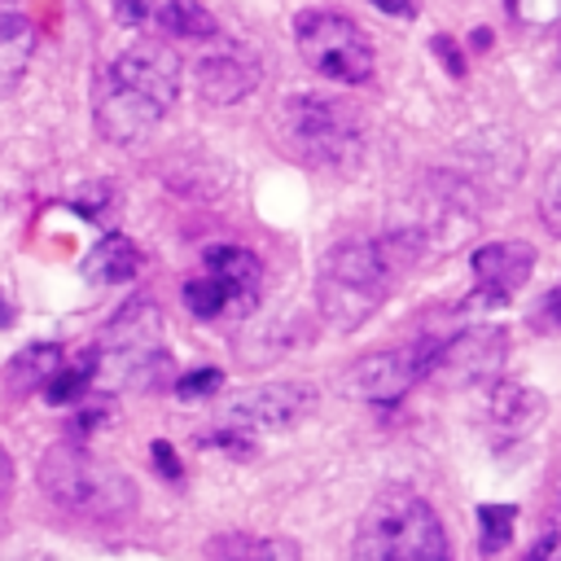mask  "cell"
<instances>
[{"label": "cell", "mask_w": 561, "mask_h": 561, "mask_svg": "<svg viewBox=\"0 0 561 561\" xmlns=\"http://www.w3.org/2000/svg\"><path fill=\"white\" fill-rule=\"evenodd\" d=\"M180 96V53L162 39H136L96 79L92 118L110 145L145 140Z\"/></svg>", "instance_id": "6da1fadb"}, {"label": "cell", "mask_w": 561, "mask_h": 561, "mask_svg": "<svg viewBox=\"0 0 561 561\" xmlns=\"http://www.w3.org/2000/svg\"><path fill=\"white\" fill-rule=\"evenodd\" d=\"M35 482L57 508H66L70 517H83V522L110 526V522H123L136 513V482L118 465L92 456L83 443H70V438L53 443L39 456Z\"/></svg>", "instance_id": "7a4b0ae2"}, {"label": "cell", "mask_w": 561, "mask_h": 561, "mask_svg": "<svg viewBox=\"0 0 561 561\" xmlns=\"http://www.w3.org/2000/svg\"><path fill=\"white\" fill-rule=\"evenodd\" d=\"M351 561H451V552L434 504L412 486H386L359 517Z\"/></svg>", "instance_id": "3957f363"}, {"label": "cell", "mask_w": 561, "mask_h": 561, "mask_svg": "<svg viewBox=\"0 0 561 561\" xmlns=\"http://www.w3.org/2000/svg\"><path fill=\"white\" fill-rule=\"evenodd\" d=\"M276 136L298 162L346 171L364 149V114L329 92H289L276 110Z\"/></svg>", "instance_id": "277c9868"}, {"label": "cell", "mask_w": 561, "mask_h": 561, "mask_svg": "<svg viewBox=\"0 0 561 561\" xmlns=\"http://www.w3.org/2000/svg\"><path fill=\"white\" fill-rule=\"evenodd\" d=\"M394 280L399 276L381 259L377 241H342L320 259L316 298L324 320H333V329H359L386 302Z\"/></svg>", "instance_id": "5b68a950"}, {"label": "cell", "mask_w": 561, "mask_h": 561, "mask_svg": "<svg viewBox=\"0 0 561 561\" xmlns=\"http://www.w3.org/2000/svg\"><path fill=\"white\" fill-rule=\"evenodd\" d=\"M294 44L302 61L333 83H368L377 70L373 39L337 9H302L294 18Z\"/></svg>", "instance_id": "8992f818"}, {"label": "cell", "mask_w": 561, "mask_h": 561, "mask_svg": "<svg viewBox=\"0 0 561 561\" xmlns=\"http://www.w3.org/2000/svg\"><path fill=\"white\" fill-rule=\"evenodd\" d=\"M101 368L118 386H158L167 377V342H162V311L149 298H131L114 311L101 337Z\"/></svg>", "instance_id": "52a82bcc"}, {"label": "cell", "mask_w": 561, "mask_h": 561, "mask_svg": "<svg viewBox=\"0 0 561 561\" xmlns=\"http://www.w3.org/2000/svg\"><path fill=\"white\" fill-rule=\"evenodd\" d=\"M443 337H412L403 346H390V351H373L364 355L351 373H346V394L355 399H368V403H390L399 399L403 390H412L425 373H434L438 355H443Z\"/></svg>", "instance_id": "ba28073f"}, {"label": "cell", "mask_w": 561, "mask_h": 561, "mask_svg": "<svg viewBox=\"0 0 561 561\" xmlns=\"http://www.w3.org/2000/svg\"><path fill=\"white\" fill-rule=\"evenodd\" d=\"M320 394L307 381H280V386H259L241 399H232L228 408V425L245 430V434H267V430H289L298 421H307L316 412Z\"/></svg>", "instance_id": "9c48e42d"}, {"label": "cell", "mask_w": 561, "mask_h": 561, "mask_svg": "<svg viewBox=\"0 0 561 561\" xmlns=\"http://www.w3.org/2000/svg\"><path fill=\"white\" fill-rule=\"evenodd\" d=\"M504 351H508L504 329H469L443 346L434 373H447L451 381H465V386H486V381H495Z\"/></svg>", "instance_id": "30bf717a"}, {"label": "cell", "mask_w": 561, "mask_h": 561, "mask_svg": "<svg viewBox=\"0 0 561 561\" xmlns=\"http://www.w3.org/2000/svg\"><path fill=\"white\" fill-rule=\"evenodd\" d=\"M197 96L210 105H237L259 88V61L245 48H215L193 66Z\"/></svg>", "instance_id": "8fae6325"}, {"label": "cell", "mask_w": 561, "mask_h": 561, "mask_svg": "<svg viewBox=\"0 0 561 561\" xmlns=\"http://www.w3.org/2000/svg\"><path fill=\"white\" fill-rule=\"evenodd\" d=\"M543 394L530 390V386H517V381H486L482 386V421L491 425L495 438H522L530 434L539 421H543Z\"/></svg>", "instance_id": "7c38bea8"}, {"label": "cell", "mask_w": 561, "mask_h": 561, "mask_svg": "<svg viewBox=\"0 0 561 561\" xmlns=\"http://www.w3.org/2000/svg\"><path fill=\"white\" fill-rule=\"evenodd\" d=\"M535 272V250L526 241H491L482 250H473V276L478 289L491 298H508L517 285H526V276Z\"/></svg>", "instance_id": "4fadbf2b"}, {"label": "cell", "mask_w": 561, "mask_h": 561, "mask_svg": "<svg viewBox=\"0 0 561 561\" xmlns=\"http://www.w3.org/2000/svg\"><path fill=\"white\" fill-rule=\"evenodd\" d=\"M206 272L228 289V307L232 311H250L263 294V263L254 259V250L245 245H210L202 254Z\"/></svg>", "instance_id": "5bb4252c"}, {"label": "cell", "mask_w": 561, "mask_h": 561, "mask_svg": "<svg viewBox=\"0 0 561 561\" xmlns=\"http://www.w3.org/2000/svg\"><path fill=\"white\" fill-rule=\"evenodd\" d=\"M298 543L285 535H245L228 530L206 543V561H298Z\"/></svg>", "instance_id": "9a60e30c"}, {"label": "cell", "mask_w": 561, "mask_h": 561, "mask_svg": "<svg viewBox=\"0 0 561 561\" xmlns=\"http://www.w3.org/2000/svg\"><path fill=\"white\" fill-rule=\"evenodd\" d=\"M136 267H140V250H136V241H127L123 232L101 237V241L88 250V259H83V276H88L92 285H123V280L136 276Z\"/></svg>", "instance_id": "2e32d148"}, {"label": "cell", "mask_w": 561, "mask_h": 561, "mask_svg": "<svg viewBox=\"0 0 561 561\" xmlns=\"http://www.w3.org/2000/svg\"><path fill=\"white\" fill-rule=\"evenodd\" d=\"M31 48H35V26L22 13H0V101L22 83Z\"/></svg>", "instance_id": "e0dca14e"}, {"label": "cell", "mask_w": 561, "mask_h": 561, "mask_svg": "<svg viewBox=\"0 0 561 561\" xmlns=\"http://www.w3.org/2000/svg\"><path fill=\"white\" fill-rule=\"evenodd\" d=\"M153 26L175 39H210L215 35V18L202 0H162Z\"/></svg>", "instance_id": "ac0fdd59"}, {"label": "cell", "mask_w": 561, "mask_h": 561, "mask_svg": "<svg viewBox=\"0 0 561 561\" xmlns=\"http://www.w3.org/2000/svg\"><path fill=\"white\" fill-rule=\"evenodd\" d=\"M96 368H101V351H83L79 359L61 364V368L44 381V399H48V403H75V399H83V390L92 386Z\"/></svg>", "instance_id": "d6986e66"}, {"label": "cell", "mask_w": 561, "mask_h": 561, "mask_svg": "<svg viewBox=\"0 0 561 561\" xmlns=\"http://www.w3.org/2000/svg\"><path fill=\"white\" fill-rule=\"evenodd\" d=\"M61 368V346L57 342H39V346H26L13 364H9V381L18 386V390H44V381L53 377Z\"/></svg>", "instance_id": "ffe728a7"}, {"label": "cell", "mask_w": 561, "mask_h": 561, "mask_svg": "<svg viewBox=\"0 0 561 561\" xmlns=\"http://www.w3.org/2000/svg\"><path fill=\"white\" fill-rule=\"evenodd\" d=\"M184 307L197 320H215L219 311H228V289L210 272L206 276H193V280H184Z\"/></svg>", "instance_id": "44dd1931"}, {"label": "cell", "mask_w": 561, "mask_h": 561, "mask_svg": "<svg viewBox=\"0 0 561 561\" xmlns=\"http://www.w3.org/2000/svg\"><path fill=\"white\" fill-rule=\"evenodd\" d=\"M478 522H482V552H500V548H508V539H513L517 508H513V504H482V508H478Z\"/></svg>", "instance_id": "7402d4cb"}, {"label": "cell", "mask_w": 561, "mask_h": 561, "mask_svg": "<svg viewBox=\"0 0 561 561\" xmlns=\"http://www.w3.org/2000/svg\"><path fill=\"white\" fill-rule=\"evenodd\" d=\"M508 13L522 26H535V31L561 26V0H508Z\"/></svg>", "instance_id": "603a6c76"}, {"label": "cell", "mask_w": 561, "mask_h": 561, "mask_svg": "<svg viewBox=\"0 0 561 561\" xmlns=\"http://www.w3.org/2000/svg\"><path fill=\"white\" fill-rule=\"evenodd\" d=\"M539 215H543V228L561 237V158L548 167L543 175V188H539Z\"/></svg>", "instance_id": "cb8c5ba5"}, {"label": "cell", "mask_w": 561, "mask_h": 561, "mask_svg": "<svg viewBox=\"0 0 561 561\" xmlns=\"http://www.w3.org/2000/svg\"><path fill=\"white\" fill-rule=\"evenodd\" d=\"M224 386V373L219 368H193V373H184L180 381H175V394L180 399H206V394H215Z\"/></svg>", "instance_id": "d4e9b609"}, {"label": "cell", "mask_w": 561, "mask_h": 561, "mask_svg": "<svg viewBox=\"0 0 561 561\" xmlns=\"http://www.w3.org/2000/svg\"><path fill=\"white\" fill-rule=\"evenodd\" d=\"M162 0H114V18L123 26H153Z\"/></svg>", "instance_id": "484cf974"}, {"label": "cell", "mask_w": 561, "mask_h": 561, "mask_svg": "<svg viewBox=\"0 0 561 561\" xmlns=\"http://www.w3.org/2000/svg\"><path fill=\"white\" fill-rule=\"evenodd\" d=\"M430 48L443 57V66H447V75H451V79H460V75H465V57H460V48L451 44V35H434V39H430Z\"/></svg>", "instance_id": "4316f807"}, {"label": "cell", "mask_w": 561, "mask_h": 561, "mask_svg": "<svg viewBox=\"0 0 561 561\" xmlns=\"http://www.w3.org/2000/svg\"><path fill=\"white\" fill-rule=\"evenodd\" d=\"M149 451H153V465H158V469H162L167 478H180V460H175V451H171V443H162V438H158V443H153Z\"/></svg>", "instance_id": "83f0119b"}, {"label": "cell", "mask_w": 561, "mask_h": 561, "mask_svg": "<svg viewBox=\"0 0 561 561\" xmlns=\"http://www.w3.org/2000/svg\"><path fill=\"white\" fill-rule=\"evenodd\" d=\"M368 4L390 13V18H416V0H368Z\"/></svg>", "instance_id": "f1b7e54d"}, {"label": "cell", "mask_w": 561, "mask_h": 561, "mask_svg": "<svg viewBox=\"0 0 561 561\" xmlns=\"http://www.w3.org/2000/svg\"><path fill=\"white\" fill-rule=\"evenodd\" d=\"M539 320H548L552 329H561V289H552V294L543 298V307H539Z\"/></svg>", "instance_id": "f546056e"}, {"label": "cell", "mask_w": 561, "mask_h": 561, "mask_svg": "<svg viewBox=\"0 0 561 561\" xmlns=\"http://www.w3.org/2000/svg\"><path fill=\"white\" fill-rule=\"evenodd\" d=\"M9 486H13V460H9V451L0 447V504H4V495H9Z\"/></svg>", "instance_id": "4dcf8cb0"}, {"label": "cell", "mask_w": 561, "mask_h": 561, "mask_svg": "<svg viewBox=\"0 0 561 561\" xmlns=\"http://www.w3.org/2000/svg\"><path fill=\"white\" fill-rule=\"evenodd\" d=\"M0 324H9V307L4 302H0Z\"/></svg>", "instance_id": "1f68e13d"}]
</instances>
